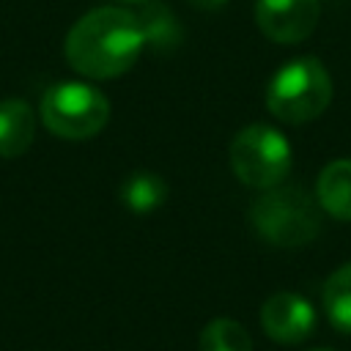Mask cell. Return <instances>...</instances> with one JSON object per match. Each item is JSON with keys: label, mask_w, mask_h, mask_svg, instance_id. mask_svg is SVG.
<instances>
[{"label": "cell", "mask_w": 351, "mask_h": 351, "mask_svg": "<svg viewBox=\"0 0 351 351\" xmlns=\"http://www.w3.org/2000/svg\"><path fill=\"white\" fill-rule=\"evenodd\" d=\"M261 326L263 332L282 346H296L307 340L315 329V310L313 304L291 291L271 293L261 307Z\"/></svg>", "instance_id": "cell-7"}, {"label": "cell", "mask_w": 351, "mask_h": 351, "mask_svg": "<svg viewBox=\"0 0 351 351\" xmlns=\"http://www.w3.org/2000/svg\"><path fill=\"white\" fill-rule=\"evenodd\" d=\"M36 137V115L22 99L0 101V156L14 159L30 148Z\"/></svg>", "instance_id": "cell-8"}, {"label": "cell", "mask_w": 351, "mask_h": 351, "mask_svg": "<svg viewBox=\"0 0 351 351\" xmlns=\"http://www.w3.org/2000/svg\"><path fill=\"white\" fill-rule=\"evenodd\" d=\"M126 3H143V0H126Z\"/></svg>", "instance_id": "cell-16"}, {"label": "cell", "mask_w": 351, "mask_h": 351, "mask_svg": "<svg viewBox=\"0 0 351 351\" xmlns=\"http://www.w3.org/2000/svg\"><path fill=\"white\" fill-rule=\"evenodd\" d=\"M145 47L134 11L96 8L69 30L63 52L69 66L90 80H112L129 71Z\"/></svg>", "instance_id": "cell-1"}, {"label": "cell", "mask_w": 351, "mask_h": 351, "mask_svg": "<svg viewBox=\"0 0 351 351\" xmlns=\"http://www.w3.org/2000/svg\"><path fill=\"white\" fill-rule=\"evenodd\" d=\"M315 200L329 217L351 219V159H332L318 173Z\"/></svg>", "instance_id": "cell-9"}, {"label": "cell", "mask_w": 351, "mask_h": 351, "mask_svg": "<svg viewBox=\"0 0 351 351\" xmlns=\"http://www.w3.org/2000/svg\"><path fill=\"white\" fill-rule=\"evenodd\" d=\"M250 222L261 239L277 247H302L321 233L318 200L296 184L261 189L250 206Z\"/></svg>", "instance_id": "cell-2"}, {"label": "cell", "mask_w": 351, "mask_h": 351, "mask_svg": "<svg viewBox=\"0 0 351 351\" xmlns=\"http://www.w3.org/2000/svg\"><path fill=\"white\" fill-rule=\"evenodd\" d=\"M44 126L63 140H88L110 121V101L88 82H55L41 96Z\"/></svg>", "instance_id": "cell-4"}, {"label": "cell", "mask_w": 351, "mask_h": 351, "mask_svg": "<svg viewBox=\"0 0 351 351\" xmlns=\"http://www.w3.org/2000/svg\"><path fill=\"white\" fill-rule=\"evenodd\" d=\"M134 16L140 22L145 47L167 55L170 49H176L181 44V38H184L181 22L176 19V14L165 3H159V0H143V5L134 11Z\"/></svg>", "instance_id": "cell-10"}, {"label": "cell", "mask_w": 351, "mask_h": 351, "mask_svg": "<svg viewBox=\"0 0 351 351\" xmlns=\"http://www.w3.org/2000/svg\"><path fill=\"white\" fill-rule=\"evenodd\" d=\"M321 299H324V313L329 324L351 335V263L340 266L326 277Z\"/></svg>", "instance_id": "cell-11"}, {"label": "cell", "mask_w": 351, "mask_h": 351, "mask_svg": "<svg viewBox=\"0 0 351 351\" xmlns=\"http://www.w3.org/2000/svg\"><path fill=\"white\" fill-rule=\"evenodd\" d=\"M230 167L236 178L252 189L277 186L291 170V145L280 129L250 123L230 143Z\"/></svg>", "instance_id": "cell-5"}, {"label": "cell", "mask_w": 351, "mask_h": 351, "mask_svg": "<svg viewBox=\"0 0 351 351\" xmlns=\"http://www.w3.org/2000/svg\"><path fill=\"white\" fill-rule=\"evenodd\" d=\"M313 351H329V348H313Z\"/></svg>", "instance_id": "cell-15"}, {"label": "cell", "mask_w": 351, "mask_h": 351, "mask_svg": "<svg viewBox=\"0 0 351 351\" xmlns=\"http://www.w3.org/2000/svg\"><path fill=\"white\" fill-rule=\"evenodd\" d=\"M200 351H252V340L239 321L214 318L200 332Z\"/></svg>", "instance_id": "cell-13"}, {"label": "cell", "mask_w": 351, "mask_h": 351, "mask_svg": "<svg viewBox=\"0 0 351 351\" xmlns=\"http://www.w3.org/2000/svg\"><path fill=\"white\" fill-rule=\"evenodd\" d=\"M332 101V77L326 66L313 58L288 60L266 85V107L282 123H307L318 118Z\"/></svg>", "instance_id": "cell-3"}, {"label": "cell", "mask_w": 351, "mask_h": 351, "mask_svg": "<svg viewBox=\"0 0 351 351\" xmlns=\"http://www.w3.org/2000/svg\"><path fill=\"white\" fill-rule=\"evenodd\" d=\"M321 16L318 0H255V22L261 33L277 44L304 41Z\"/></svg>", "instance_id": "cell-6"}, {"label": "cell", "mask_w": 351, "mask_h": 351, "mask_svg": "<svg viewBox=\"0 0 351 351\" xmlns=\"http://www.w3.org/2000/svg\"><path fill=\"white\" fill-rule=\"evenodd\" d=\"M192 5H197V8H203V11H217V8H222L228 0H189Z\"/></svg>", "instance_id": "cell-14"}, {"label": "cell", "mask_w": 351, "mask_h": 351, "mask_svg": "<svg viewBox=\"0 0 351 351\" xmlns=\"http://www.w3.org/2000/svg\"><path fill=\"white\" fill-rule=\"evenodd\" d=\"M121 200L134 214H151L167 200V184L154 173H134L123 181Z\"/></svg>", "instance_id": "cell-12"}]
</instances>
